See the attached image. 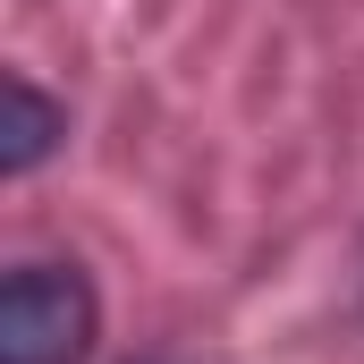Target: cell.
Listing matches in <instances>:
<instances>
[{
    "mask_svg": "<svg viewBox=\"0 0 364 364\" xmlns=\"http://www.w3.org/2000/svg\"><path fill=\"white\" fill-rule=\"evenodd\" d=\"M60 136H68V102H51V93L34 85V77H9V127H0V170L9 178H34L51 153H60Z\"/></svg>",
    "mask_w": 364,
    "mask_h": 364,
    "instance_id": "obj_2",
    "label": "cell"
},
{
    "mask_svg": "<svg viewBox=\"0 0 364 364\" xmlns=\"http://www.w3.org/2000/svg\"><path fill=\"white\" fill-rule=\"evenodd\" d=\"M102 296L77 263H17L0 279V364H85Z\"/></svg>",
    "mask_w": 364,
    "mask_h": 364,
    "instance_id": "obj_1",
    "label": "cell"
}]
</instances>
